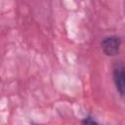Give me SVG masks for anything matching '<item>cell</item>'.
<instances>
[{"mask_svg": "<svg viewBox=\"0 0 125 125\" xmlns=\"http://www.w3.org/2000/svg\"><path fill=\"white\" fill-rule=\"evenodd\" d=\"M82 125H100V124L92 116H87L82 120Z\"/></svg>", "mask_w": 125, "mask_h": 125, "instance_id": "3", "label": "cell"}, {"mask_svg": "<svg viewBox=\"0 0 125 125\" xmlns=\"http://www.w3.org/2000/svg\"><path fill=\"white\" fill-rule=\"evenodd\" d=\"M102 50L103 52L108 56V57H114L116 56L121 48V39L118 36H107L103 39L101 42Z\"/></svg>", "mask_w": 125, "mask_h": 125, "instance_id": "2", "label": "cell"}, {"mask_svg": "<svg viewBox=\"0 0 125 125\" xmlns=\"http://www.w3.org/2000/svg\"><path fill=\"white\" fill-rule=\"evenodd\" d=\"M112 77L117 92L125 99V63L123 62L118 61L113 63Z\"/></svg>", "mask_w": 125, "mask_h": 125, "instance_id": "1", "label": "cell"}]
</instances>
